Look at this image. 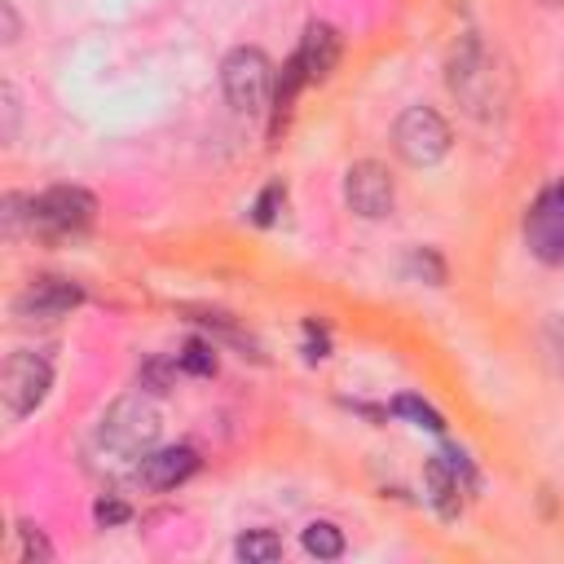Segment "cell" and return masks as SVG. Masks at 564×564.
<instances>
[{"label":"cell","instance_id":"603a6c76","mask_svg":"<svg viewBox=\"0 0 564 564\" xmlns=\"http://www.w3.org/2000/svg\"><path fill=\"white\" fill-rule=\"evenodd\" d=\"M18 538H22V560H53V546L35 524H18Z\"/></svg>","mask_w":564,"mask_h":564},{"label":"cell","instance_id":"8992f818","mask_svg":"<svg viewBox=\"0 0 564 564\" xmlns=\"http://www.w3.org/2000/svg\"><path fill=\"white\" fill-rule=\"evenodd\" d=\"M48 388H53V366H48V357L35 352V348L13 352V357L4 361V370H0V397H4V414H9V419L31 414V410L48 397Z\"/></svg>","mask_w":564,"mask_h":564},{"label":"cell","instance_id":"ac0fdd59","mask_svg":"<svg viewBox=\"0 0 564 564\" xmlns=\"http://www.w3.org/2000/svg\"><path fill=\"white\" fill-rule=\"evenodd\" d=\"M392 414H401V419H410L414 427H427V432H445V419L423 401V397H410V392H401L397 401H392Z\"/></svg>","mask_w":564,"mask_h":564},{"label":"cell","instance_id":"7c38bea8","mask_svg":"<svg viewBox=\"0 0 564 564\" xmlns=\"http://www.w3.org/2000/svg\"><path fill=\"white\" fill-rule=\"evenodd\" d=\"M295 57L304 66V79H326L335 70V62H339V31L330 22H308Z\"/></svg>","mask_w":564,"mask_h":564},{"label":"cell","instance_id":"e0dca14e","mask_svg":"<svg viewBox=\"0 0 564 564\" xmlns=\"http://www.w3.org/2000/svg\"><path fill=\"white\" fill-rule=\"evenodd\" d=\"M405 273L414 278V282H427V286H441L445 282V260L432 251V247H414L410 256H405Z\"/></svg>","mask_w":564,"mask_h":564},{"label":"cell","instance_id":"277c9868","mask_svg":"<svg viewBox=\"0 0 564 564\" xmlns=\"http://www.w3.org/2000/svg\"><path fill=\"white\" fill-rule=\"evenodd\" d=\"M392 150L410 167H432L449 154V123L432 106H410L392 123Z\"/></svg>","mask_w":564,"mask_h":564},{"label":"cell","instance_id":"7a4b0ae2","mask_svg":"<svg viewBox=\"0 0 564 564\" xmlns=\"http://www.w3.org/2000/svg\"><path fill=\"white\" fill-rule=\"evenodd\" d=\"M449 93H454L471 115H494L498 101H502L494 57L485 53V44H480L476 35H463V44H458L454 57H449Z\"/></svg>","mask_w":564,"mask_h":564},{"label":"cell","instance_id":"52a82bcc","mask_svg":"<svg viewBox=\"0 0 564 564\" xmlns=\"http://www.w3.org/2000/svg\"><path fill=\"white\" fill-rule=\"evenodd\" d=\"M392 198H397V185H392V176L379 159H357L348 167V176H344L348 212H357L361 220H383L392 212Z\"/></svg>","mask_w":564,"mask_h":564},{"label":"cell","instance_id":"d6986e66","mask_svg":"<svg viewBox=\"0 0 564 564\" xmlns=\"http://www.w3.org/2000/svg\"><path fill=\"white\" fill-rule=\"evenodd\" d=\"M176 361H181L185 375H216V348H212L207 339H189V344L176 352Z\"/></svg>","mask_w":564,"mask_h":564},{"label":"cell","instance_id":"cb8c5ba5","mask_svg":"<svg viewBox=\"0 0 564 564\" xmlns=\"http://www.w3.org/2000/svg\"><path fill=\"white\" fill-rule=\"evenodd\" d=\"M546 348H551V361L564 370V317H551L546 322Z\"/></svg>","mask_w":564,"mask_h":564},{"label":"cell","instance_id":"4fadbf2b","mask_svg":"<svg viewBox=\"0 0 564 564\" xmlns=\"http://www.w3.org/2000/svg\"><path fill=\"white\" fill-rule=\"evenodd\" d=\"M300 84H308V79H304L300 57H291V62L282 66V75L273 79V137L282 132V123H286V115H291V101H295Z\"/></svg>","mask_w":564,"mask_h":564},{"label":"cell","instance_id":"44dd1931","mask_svg":"<svg viewBox=\"0 0 564 564\" xmlns=\"http://www.w3.org/2000/svg\"><path fill=\"white\" fill-rule=\"evenodd\" d=\"M18 88L4 79L0 84V141H18Z\"/></svg>","mask_w":564,"mask_h":564},{"label":"cell","instance_id":"9c48e42d","mask_svg":"<svg viewBox=\"0 0 564 564\" xmlns=\"http://www.w3.org/2000/svg\"><path fill=\"white\" fill-rule=\"evenodd\" d=\"M79 304H84V286L70 278H35L13 295V313L22 322H57Z\"/></svg>","mask_w":564,"mask_h":564},{"label":"cell","instance_id":"ffe728a7","mask_svg":"<svg viewBox=\"0 0 564 564\" xmlns=\"http://www.w3.org/2000/svg\"><path fill=\"white\" fill-rule=\"evenodd\" d=\"M282 203H286V185H282V181H269V185L260 189V198L251 203V220H256V225H273L278 212H282Z\"/></svg>","mask_w":564,"mask_h":564},{"label":"cell","instance_id":"6da1fadb","mask_svg":"<svg viewBox=\"0 0 564 564\" xmlns=\"http://www.w3.org/2000/svg\"><path fill=\"white\" fill-rule=\"evenodd\" d=\"M159 432H163V414H159V405H154L145 392H123V397H115V401L106 405V414H101V427H97L101 445H106L110 454H119V458H141V454H150V449L159 445Z\"/></svg>","mask_w":564,"mask_h":564},{"label":"cell","instance_id":"5bb4252c","mask_svg":"<svg viewBox=\"0 0 564 564\" xmlns=\"http://www.w3.org/2000/svg\"><path fill=\"white\" fill-rule=\"evenodd\" d=\"M234 551L242 564H273V560H282V538L273 529H251L234 542Z\"/></svg>","mask_w":564,"mask_h":564},{"label":"cell","instance_id":"2e32d148","mask_svg":"<svg viewBox=\"0 0 564 564\" xmlns=\"http://www.w3.org/2000/svg\"><path fill=\"white\" fill-rule=\"evenodd\" d=\"M176 366H181V361H167V357H150V361H141V370H137V388L163 397V392L176 383Z\"/></svg>","mask_w":564,"mask_h":564},{"label":"cell","instance_id":"3957f363","mask_svg":"<svg viewBox=\"0 0 564 564\" xmlns=\"http://www.w3.org/2000/svg\"><path fill=\"white\" fill-rule=\"evenodd\" d=\"M97 216V198L79 185H53L35 198H26V229L62 238V234H79L88 229Z\"/></svg>","mask_w":564,"mask_h":564},{"label":"cell","instance_id":"9a60e30c","mask_svg":"<svg viewBox=\"0 0 564 564\" xmlns=\"http://www.w3.org/2000/svg\"><path fill=\"white\" fill-rule=\"evenodd\" d=\"M304 551L317 555V560H339V555H344V533H339V524L313 520V524L304 529Z\"/></svg>","mask_w":564,"mask_h":564},{"label":"cell","instance_id":"30bf717a","mask_svg":"<svg viewBox=\"0 0 564 564\" xmlns=\"http://www.w3.org/2000/svg\"><path fill=\"white\" fill-rule=\"evenodd\" d=\"M194 471H198V454H194L189 445L150 449V454H141V463H137L141 485H145V489H154V494H167V489L185 485Z\"/></svg>","mask_w":564,"mask_h":564},{"label":"cell","instance_id":"484cf974","mask_svg":"<svg viewBox=\"0 0 564 564\" xmlns=\"http://www.w3.org/2000/svg\"><path fill=\"white\" fill-rule=\"evenodd\" d=\"M0 22H4V44H18V35H22V26H18V13H13V0H0Z\"/></svg>","mask_w":564,"mask_h":564},{"label":"cell","instance_id":"5b68a950","mask_svg":"<svg viewBox=\"0 0 564 564\" xmlns=\"http://www.w3.org/2000/svg\"><path fill=\"white\" fill-rule=\"evenodd\" d=\"M220 88H225V101L242 115H256L273 88V66L269 57L256 48V44H238L225 62H220Z\"/></svg>","mask_w":564,"mask_h":564},{"label":"cell","instance_id":"d4e9b609","mask_svg":"<svg viewBox=\"0 0 564 564\" xmlns=\"http://www.w3.org/2000/svg\"><path fill=\"white\" fill-rule=\"evenodd\" d=\"M304 335H308V344H304V357H308V361H322V357L330 352V344H326V335L317 330V322H308V326H304Z\"/></svg>","mask_w":564,"mask_h":564},{"label":"cell","instance_id":"7402d4cb","mask_svg":"<svg viewBox=\"0 0 564 564\" xmlns=\"http://www.w3.org/2000/svg\"><path fill=\"white\" fill-rule=\"evenodd\" d=\"M93 520H97L101 529H115V524H128V520H132V507H128L123 498H97V502H93Z\"/></svg>","mask_w":564,"mask_h":564},{"label":"cell","instance_id":"8fae6325","mask_svg":"<svg viewBox=\"0 0 564 564\" xmlns=\"http://www.w3.org/2000/svg\"><path fill=\"white\" fill-rule=\"evenodd\" d=\"M423 485H427V502L436 507V516H441V520H458L463 498H467L471 489H467V480L449 467V458H445V454L427 458V467H423Z\"/></svg>","mask_w":564,"mask_h":564},{"label":"cell","instance_id":"ba28073f","mask_svg":"<svg viewBox=\"0 0 564 564\" xmlns=\"http://www.w3.org/2000/svg\"><path fill=\"white\" fill-rule=\"evenodd\" d=\"M524 238L538 260L564 264V185H551L533 198V207L524 216Z\"/></svg>","mask_w":564,"mask_h":564}]
</instances>
